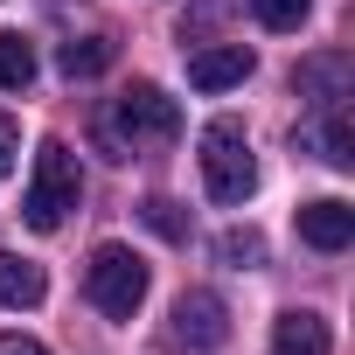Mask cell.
<instances>
[{
	"instance_id": "cell-1",
	"label": "cell",
	"mask_w": 355,
	"mask_h": 355,
	"mask_svg": "<svg viewBox=\"0 0 355 355\" xmlns=\"http://www.w3.org/2000/svg\"><path fill=\"white\" fill-rule=\"evenodd\" d=\"M91 139L112 153V160H139V153H160L182 139V105H174L160 84H132L125 98L98 105L91 119Z\"/></svg>"
},
{
	"instance_id": "cell-2",
	"label": "cell",
	"mask_w": 355,
	"mask_h": 355,
	"mask_svg": "<svg viewBox=\"0 0 355 355\" xmlns=\"http://www.w3.org/2000/svg\"><path fill=\"white\" fill-rule=\"evenodd\" d=\"M77 196H84L77 153H70L63 139H42L35 174H28V196H21V223H28V230H63V216L77 209Z\"/></svg>"
},
{
	"instance_id": "cell-3",
	"label": "cell",
	"mask_w": 355,
	"mask_h": 355,
	"mask_svg": "<svg viewBox=\"0 0 355 355\" xmlns=\"http://www.w3.org/2000/svg\"><path fill=\"white\" fill-rule=\"evenodd\" d=\"M202 189L223 209L251 202V189H258V160H251V139H244L237 119H209L202 125Z\"/></svg>"
},
{
	"instance_id": "cell-4",
	"label": "cell",
	"mask_w": 355,
	"mask_h": 355,
	"mask_svg": "<svg viewBox=\"0 0 355 355\" xmlns=\"http://www.w3.org/2000/svg\"><path fill=\"white\" fill-rule=\"evenodd\" d=\"M84 293H91V306H98V313L132 320V313H139V300H146V258H139V251H125V244H98V251H91V265H84Z\"/></svg>"
},
{
	"instance_id": "cell-5",
	"label": "cell",
	"mask_w": 355,
	"mask_h": 355,
	"mask_svg": "<svg viewBox=\"0 0 355 355\" xmlns=\"http://www.w3.org/2000/svg\"><path fill=\"white\" fill-rule=\"evenodd\" d=\"M167 341L174 348H189V355H216L223 341H230V313H223V300L216 293H182L174 300V327H167Z\"/></svg>"
},
{
	"instance_id": "cell-6",
	"label": "cell",
	"mask_w": 355,
	"mask_h": 355,
	"mask_svg": "<svg viewBox=\"0 0 355 355\" xmlns=\"http://www.w3.org/2000/svg\"><path fill=\"white\" fill-rule=\"evenodd\" d=\"M300 237H306L313 251H348V237H355V209H348L341 196L300 202Z\"/></svg>"
},
{
	"instance_id": "cell-7",
	"label": "cell",
	"mask_w": 355,
	"mask_h": 355,
	"mask_svg": "<svg viewBox=\"0 0 355 355\" xmlns=\"http://www.w3.org/2000/svg\"><path fill=\"white\" fill-rule=\"evenodd\" d=\"M251 77V49L244 42H216V49H196L189 56V84L196 91H230Z\"/></svg>"
},
{
	"instance_id": "cell-8",
	"label": "cell",
	"mask_w": 355,
	"mask_h": 355,
	"mask_svg": "<svg viewBox=\"0 0 355 355\" xmlns=\"http://www.w3.org/2000/svg\"><path fill=\"white\" fill-rule=\"evenodd\" d=\"M272 355H334V334H327L320 313L293 306V313H279V327H272Z\"/></svg>"
},
{
	"instance_id": "cell-9",
	"label": "cell",
	"mask_w": 355,
	"mask_h": 355,
	"mask_svg": "<svg viewBox=\"0 0 355 355\" xmlns=\"http://www.w3.org/2000/svg\"><path fill=\"white\" fill-rule=\"evenodd\" d=\"M42 293H49V279H42V265L35 258H8L0 251V306H42Z\"/></svg>"
},
{
	"instance_id": "cell-10",
	"label": "cell",
	"mask_w": 355,
	"mask_h": 355,
	"mask_svg": "<svg viewBox=\"0 0 355 355\" xmlns=\"http://www.w3.org/2000/svg\"><path fill=\"white\" fill-rule=\"evenodd\" d=\"M112 56H119V49H112V35H84V42H63V49H56V70L77 84V77H105V70H112Z\"/></svg>"
},
{
	"instance_id": "cell-11",
	"label": "cell",
	"mask_w": 355,
	"mask_h": 355,
	"mask_svg": "<svg viewBox=\"0 0 355 355\" xmlns=\"http://www.w3.org/2000/svg\"><path fill=\"white\" fill-rule=\"evenodd\" d=\"M35 84V42L0 28V91H28Z\"/></svg>"
},
{
	"instance_id": "cell-12",
	"label": "cell",
	"mask_w": 355,
	"mask_h": 355,
	"mask_svg": "<svg viewBox=\"0 0 355 355\" xmlns=\"http://www.w3.org/2000/svg\"><path fill=\"white\" fill-rule=\"evenodd\" d=\"M320 160H327V167H355V125H348V112H327V125H320Z\"/></svg>"
},
{
	"instance_id": "cell-13",
	"label": "cell",
	"mask_w": 355,
	"mask_h": 355,
	"mask_svg": "<svg viewBox=\"0 0 355 355\" xmlns=\"http://www.w3.org/2000/svg\"><path fill=\"white\" fill-rule=\"evenodd\" d=\"M216 258L237 265V272H251V265H265V237H258V230H223V237H216Z\"/></svg>"
},
{
	"instance_id": "cell-14",
	"label": "cell",
	"mask_w": 355,
	"mask_h": 355,
	"mask_svg": "<svg viewBox=\"0 0 355 355\" xmlns=\"http://www.w3.org/2000/svg\"><path fill=\"white\" fill-rule=\"evenodd\" d=\"M139 216H146V223H153V230H160L167 244H189V216H182V209H174L167 196H153V202H146Z\"/></svg>"
},
{
	"instance_id": "cell-15",
	"label": "cell",
	"mask_w": 355,
	"mask_h": 355,
	"mask_svg": "<svg viewBox=\"0 0 355 355\" xmlns=\"http://www.w3.org/2000/svg\"><path fill=\"white\" fill-rule=\"evenodd\" d=\"M251 8H258V21H265V28H279V35H286V28H300V21H306L313 0H251Z\"/></svg>"
},
{
	"instance_id": "cell-16",
	"label": "cell",
	"mask_w": 355,
	"mask_h": 355,
	"mask_svg": "<svg viewBox=\"0 0 355 355\" xmlns=\"http://www.w3.org/2000/svg\"><path fill=\"white\" fill-rule=\"evenodd\" d=\"M15 153H21V125H15L8 112H0V182L15 174Z\"/></svg>"
},
{
	"instance_id": "cell-17",
	"label": "cell",
	"mask_w": 355,
	"mask_h": 355,
	"mask_svg": "<svg viewBox=\"0 0 355 355\" xmlns=\"http://www.w3.org/2000/svg\"><path fill=\"white\" fill-rule=\"evenodd\" d=\"M0 355H49V348L28 341V334H0Z\"/></svg>"
}]
</instances>
